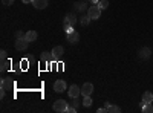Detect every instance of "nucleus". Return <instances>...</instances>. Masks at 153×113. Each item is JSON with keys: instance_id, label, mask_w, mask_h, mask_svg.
Instances as JSON below:
<instances>
[{"instance_id": "nucleus-1", "label": "nucleus", "mask_w": 153, "mask_h": 113, "mask_svg": "<svg viewBox=\"0 0 153 113\" xmlns=\"http://www.w3.org/2000/svg\"><path fill=\"white\" fill-rule=\"evenodd\" d=\"M101 11H103V9H101L98 5H92L91 8L87 9V16L91 17L92 20H98L101 17Z\"/></svg>"}, {"instance_id": "nucleus-2", "label": "nucleus", "mask_w": 153, "mask_h": 113, "mask_svg": "<svg viewBox=\"0 0 153 113\" xmlns=\"http://www.w3.org/2000/svg\"><path fill=\"white\" fill-rule=\"evenodd\" d=\"M63 55H65V47H63V46H55L52 49V52H51V60H52V61H58Z\"/></svg>"}, {"instance_id": "nucleus-3", "label": "nucleus", "mask_w": 153, "mask_h": 113, "mask_svg": "<svg viewBox=\"0 0 153 113\" xmlns=\"http://www.w3.org/2000/svg\"><path fill=\"white\" fill-rule=\"evenodd\" d=\"M68 103L65 101V99H57V101L54 103V110L58 112V113H63V112H68Z\"/></svg>"}, {"instance_id": "nucleus-4", "label": "nucleus", "mask_w": 153, "mask_h": 113, "mask_svg": "<svg viewBox=\"0 0 153 113\" xmlns=\"http://www.w3.org/2000/svg\"><path fill=\"white\" fill-rule=\"evenodd\" d=\"M28 46H29V41L25 38V37H23V38H17L16 40V49H17V51H26Z\"/></svg>"}, {"instance_id": "nucleus-5", "label": "nucleus", "mask_w": 153, "mask_h": 113, "mask_svg": "<svg viewBox=\"0 0 153 113\" xmlns=\"http://www.w3.org/2000/svg\"><path fill=\"white\" fill-rule=\"evenodd\" d=\"M78 41H80V34L76 31H72V32L68 34V43L69 44H76Z\"/></svg>"}, {"instance_id": "nucleus-6", "label": "nucleus", "mask_w": 153, "mask_h": 113, "mask_svg": "<svg viewBox=\"0 0 153 113\" xmlns=\"http://www.w3.org/2000/svg\"><path fill=\"white\" fill-rule=\"evenodd\" d=\"M92 92H94V86H92V83H84L83 87H81V93H83V96H91Z\"/></svg>"}, {"instance_id": "nucleus-7", "label": "nucleus", "mask_w": 153, "mask_h": 113, "mask_svg": "<svg viewBox=\"0 0 153 113\" xmlns=\"http://www.w3.org/2000/svg\"><path fill=\"white\" fill-rule=\"evenodd\" d=\"M54 90H55L57 93H63V92L66 90V83L63 81V80L55 81V83H54Z\"/></svg>"}, {"instance_id": "nucleus-8", "label": "nucleus", "mask_w": 153, "mask_h": 113, "mask_svg": "<svg viewBox=\"0 0 153 113\" xmlns=\"http://www.w3.org/2000/svg\"><path fill=\"white\" fill-rule=\"evenodd\" d=\"M150 55H152V51L149 47H141L138 51V57L141 58V60H147V58H150Z\"/></svg>"}, {"instance_id": "nucleus-9", "label": "nucleus", "mask_w": 153, "mask_h": 113, "mask_svg": "<svg viewBox=\"0 0 153 113\" xmlns=\"http://www.w3.org/2000/svg\"><path fill=\"white\" fill-rule=\"evenodd\" d=\"M80 95H81V89L76 84H72L71 89H69V96L71 98H76V96H80Z\"/></svg>"}, {"instance_id": "nucleus-10", "label": "nucleus", "mask_w": 153, "mask_h": 113, "mask_svg": "<svg viewBox=\"0 0 153 113\" xmlns=\"http://www.w3.org/2000/svg\"><path fill=\"white\" fill-rule=\"evenodd\" d=\"M2 89L3 90H12L14 89V83H12L9 78H3L2 80Z\"/></svg>"}, {"instance_id": "nucleus-11", "label": "nucleus", "mask_w": 153, "mask_h": 113, "mask_svg": "<svg viewBox=\"0 0 153 113\" xmlns=\"http://www.w3.org/2000/svg\"><path fill=\"white\" fill-rule=\"evenodd\" d=\"M32 5L37 9H45L48 6V0H32Z\"/></svg>"}, {"instance_id": "nucleus-12", "label": "nucleus", "mask_w": 153, "mask_h": 113, "mask_svg": "<svg viewBox=\"0 0 153 113\" xmlns=\"http://www.w3.org/2000/svg\"><path fill=\"white\" fill-rule=\"evenodd\" d=\"M37 37H38V34H37L35 31H28L26 34H25V38H26L29 43H31V41H35Z\"/></svg>"}, {"instance_id": "nucleus-13", "label": "nucleus", "mask_w": 153, "mask_h": 113, "mask_svg": "<svg viewBox=\"0 0 153 113\" xmlns=\"http://www.w3.org/2000/svg\"><path fill=\"white\" fill-rule=\"evenodd\" d=\"M143 103H153V93L152 92H144L143 93Z\"/></svg>"}, {"instance_id": "nucleus-14", "label": "nucleus", "mask_w": 153, "mask_h": 113, "mask_svg": "<svg viewBox=\"0 0 153 113\" xmlns=\"http://www.w3.org/2000/svg\"><path fill=\"white\" fill-rule=\"evenodd\" d=\"M65 23H66V24H72V26H74V24L76 23V17H75L74 14H68L66 18H65Z\"/></svg>"}, {"instance_id": "nucleus-15", "label": "nucleus", "mask_w": 153, "mask_h": 113, "mask_svg": "<svg viewBox=\"0 0 153 113\" xmlns=\"http://www.w3.org/2000/svg\"><path fill=\"white\" fill-rule=\"evenodd\" d=\"M106 112H109V113H118L120 112V107L118 106H113V104H106Z\"/></svg>"}, {"instance_id": "nucleus-16", "label": "nucleus", "mask_w": 153, "mask_h": 113, "mask_svg": "<svg viewBox=\"0 0 153 113\" xmlns=\"http://www.w3.org/2000/svg\"><path fill=\"white\" fill-rule=\"evenodd\" d=\"M143 112H144V113H153V106H152V103H143Z\"/></svg>"}, {"instance_id": "nucleus-17", "label": "nucleus", "mask_w": 153, "mask_h": 113, "mask_svg": "<svg viewBox=\"0 0 153 113\" xmlns=\"http://www.w3.org/2000/svg\"><path fill=\"white\" fill-rule=\"evenodd\" d=\"M9 66H11V63H9L8 58H6V60H2V66H0V70H2V72H6V70L9 69Z\"/></svg>"}, {"instance_id": "nucleus-18", "label": "nucleus", "mask_w": 153, "mask_h": 113, "mask_svg": "<svg viewBox=\"0 0 153 113\" xmlns=\"http://www.w3.org/2000/svg\"><path fill=\"white\" fill-rule=\"evenodd\" d=\"M92 103H94V101H92L91 96H83V106H84V107H91Z\"/></svg>"}, {"instance_id": "nucleus-19", "label": "nucleus", "mask_w": 153, "mask_h": 113, "mask_svg": "<svg viewBox=\"0 0 153 113\" xmlns=\"http://www.w3.org/2000/svg\"><path fill=\"white\" fill-rule=\"evenodd\" d=\"M78 98H80V96H76V98H72V103H71V106H72V107H75V109H78V107H80V104L83 103V101H80Z\"/></svg>"}, {"instance_id": "nucleus-20", "label": "nucleus", "mask_w": 153, "mask_h": 113, "mask_svg": "<svg viewBox=\"0 0 153 113\" xmlns=\"http://www.w3.org/2000/svg\"><path fill=\"white\" fill-rule=\"evenodd\" d=\"M91 20H92V18L89 17V16H83V17H81V24H84V26H87V24L91 23Z\"/></svg>"}, {"instance_id": "nucleus-21", "label": "nucleus", "mask_w": 153, "mask_h": 113, "mask_svg": "<svg viewBox=\"0 0 153 113\" xmlns=\"http://www.w3.org/2000/svg\"><path fill=\"white\" fill-rule=\"evenodd\" d=\"M98 6H100L101 9H107V6H109V2H107V0H100Z\"/></svg>"}, {"instance_id": "nucleus-22", "label": "nucleus", "mask_w": 153, "mask_h": 113, "mask_svg": "<svg viewBox=\"0 0 153 113\" xmlns=\"http://www.w3.org/2000/svg\"><path fill=\"white\" fill-rule=\"evenodd\" d=\"M75 8L80 9V11H84L86 9V3H75Z\"/></svg>"}, {"instance_id": "nucleus-23", "label": "nucleus", "mask_w": 153, "mask_h": 113, "mask_svg": "<svg viewBox=\"0 0 153 113\" xmlns=\"http://www.w3.org/2000/svg\"><path fill=\"white\" fill-rule=\"evenodd\" d=\"M0 58H2V60H6V58H8V52L5 51V49H2V51H0Z\"/></svg>"}, {"instance_id": "nucleus-24", "label": "nucleus", "mask_w": 153, "mask_h": 113, "mask_svg": "<svg viewBox=\"0 0 153 113\" xmlns=\"http://www.w3.org/2000/svg\"><path fill=\"white\" fill-rule=\"evenodd\" d=\"M65 31L69 34V32H72V31H74V26H72V24H66V23H65Z\"/></svg>"}, {"instance_id": "nucleus-25", "label": "nucleus", "mask_w": 153, "mask_h": 113, "mask_svg": "<svg viewBox=\"0 0 153 113\" xmlns=\"http://www.w3.org/2000/svg\"><path fill=\"white\" fill-rule=\"evenodd\" d=\"M14 2H16V0H2V3H3V5H6V6L14 5Z\"/></svg>"}, {"instance_id": "nucleus-26", "label": "nucleus", "mask_w": 153, "mask_h": 113, "mask_svg": "<svg viewBox=\"0 0 153 113\" xmlns=\"http://www.w3.org/2000/svg\"><path fill=\"white\" fill-rule=\"evenodd\" d=\"M48 60H49V54H48V52H43V54H42V61H43V63H45V61L48 63Z\"/></svg>"}, {"instance_id": "nucleus-27", "label": "nucleus", "mask_w": 153, "mask_h": 113, "mask_svg": "<svg viewBox=\"0 0 153 113\" xmlns=\"http://www.w3.org/2000/svg\"><path fill=\"white\" fill-rule=\"evenodd\" d=\"M23 37H25V34H23L22 31H17V32H16V40H17V38H23Z\"/></svg>"}, {"instance_id": "nucleus-28", "label": "nucleus", "mask_w": 153, "mask_h": 113, "mask_svg": "<svg viewBox=\"0 0 153 113\" xmlns=\"http://www.w3.org/2000/svg\"><path fill=\"white\" fill-rule=\"evenodd\" d=\"M76 110H78V109H75V107H72V106H69V107H68V112H69V113H75Z\"/></svg>"}, {"instance_id": "nucleus-29", "label": "nucleus", "mask_w": 153, "mask_h": 113, "mask_svg": "<svg viewBox=\"0 0 153 113\" xmlns=\"http://www.w3.org/2000/svg\"><path fill=\"white\" fill-rule=\"evenodd\" d=\"M87 2H92V5H98L100 0H87Z\"/></svg>"}, {"instance_id": "nucleus-30", "label": "nucleus", "mask_w": 153, "mask_h": 113, "mask_svg": "<svg viewBox=\"0 0 153 113\" xmlns=\"http://www.w3.org/2000/svg\"><path fill=\"white\" fill-rule=\"evenodd\" d=\"M5 93H6V90H3V89L0 90V98H3V96H5Z\"/></svg>"}, {"instance_id": "nucleus-31", "label": "nucleus", "mask_w": 153, "mask_h": 113, "mask_svg": "<svg viewBox=\"0 0 153 113\" xmlns=\"http://www.w3.org/2000/svg\"><path fill=\"white\" fill-rule=\"evenodd\" d=\"M97 112H98V113H104V112H106V107H103V109H98Z\"/></svg>"}, {"instance_id": "nucleus-32", "label": "nucleus", "mask_w": 153, "mask_h": 113, "mask_svg": "<svg viewBox=\"0 0 153 113\" xmlns=\"http://www.w3.org/2000/svg\"><path fill=\"white\" fill-rule=\"evenodd\" d=\"M23 3H32V0H22Z\"/></svg>"}]
</instances>
